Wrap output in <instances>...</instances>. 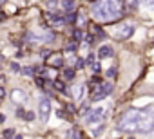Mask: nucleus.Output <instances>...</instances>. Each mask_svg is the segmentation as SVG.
<instances>
[{
  "label": "nucleus",
  "mask_w": 154,
  "mask_h": 139,
  "mask_svg": "<svg viewBox=\"0 0 154 139\" xmlns=\"http://www.w3.org/2000/svg\"><path fill=\"white\" fill-rule=\"evenodd\" d=\"M4 2H6V0H0V4H4Z\"/></svg>",
  "instance_id": "nucleus-31"
},
{
  "label": "nucleus",
  "mask_w": 154,
  "mask_h": 139,
  "mask_svg": "<svg viewBox=\"0 0 154 139\" xmlns=\"http://www.w3.org/2000/svg\"><path fill=\"white\" fill-rule=\"evenodd\" d=\"M84 90H85V87H84L82 83H74V85H72V89H71V92H72V98H74V99H82V96H84Z\"/></svg>",
  "instance_id": "nucleus-9"
},
{
  "label": "nucleus",
  "mask_w": 154,
  "mask_h": 139,
  "mask_svg": "<svg viewBox=\"0 0 154 139\" xmlns=\"http://www.w3.org/2000/svg\"><path fill=\"white\" fill-rule=\"evenodd\" d=\"M141 2H143V0H125V4H127L131 9H136V7H140V6H141Z\"/></svg>",
  "instance_id": "nucleus-11"
},
{
  "label": "nucleus",
  "mask_w": 154,
  "mask_h": 139,
  "mask_svg": "<svg viewBox=\"0 0 154 139\" xmlns=\"http://www.w3.org/2000/svg\"><path fill=\"white\" fill-rule=\"evenodd\" d=\"M76 16H78V15H76L74 11H71V13L65 16V24H74V22H76Z\"/></svg>",
  "instance_id": "nucleus-14"
},
{
  "label": "nucleus",
  "mask_w": 154,
  "mask_h": 139,
  "mask_svg": "<svg viewBox=\"0 0 154 139\" xmlns=\"http://www.w3.org/2000/svg\"><path fill=\"white\" fill-rule=\"evenodd\" d=\"M118 130L125 134H149L154 130V105L129 108L118 119Z\"/></svg>",
  "instance_id": "nucleus-1"
},
{
  "label": "nucleus",
  "mask_w": 154,
  "mask_h": 139,
  "mask_svg": "<svg viewBox=\"0 0 154 139\" xmlns=\"http://www.w3.org/2000/svg\"><path fill=\"white\" fill-rule=\"evenodd\" d=\"M9 67H11V71H15V72H18V71H22V69L18 67V63H15V61H13V63H11Z\"/></svg>",
  "instance_id": "nucleus-22"
},
{
  "label": "nucleus",
  "mask_w": 154,
  "mask_h": 139,
  "mask_svg": "<svg viewBox=\"0 0 154 139\" xmlns=\"http://www.w3.org/2000/svg\"><path fill=\"white\" fill-rule=\"evenodd\" d=\"M76 47H78V42H76V40H72V42H69V43L65 45V49H67L69 52H72V51H76Z\"/></svg>",
  "instance_id": "nucleus-16"
},
{
  "label": "nucleus",
  "mask_w": 154,
  "mask_h": 139,
  "mask_svg": "<svg viewBox=\"0 0 154 139\" xmlns=\"http://www.w3.org/2000/svg\"><path fill=\"white\" fill-rule=\"evenodd\" d=\"M26 119H27V121H33V119H35V114H33V112H26Z\"/></svg>",
  "instance_id": "nucleus-24"
},
{
  "label": "nucleus",
  "mask_w": 154,
  "mask_h": 139,
  "mask_svg": "<svg viewBox=\"0 0 154 139\" xmlns=\"http://www.w3.org/2000/svg\"><path fill=\"white\" fill-rule=\"evenodd\" d=\"M112 54H114V49L111 47V45H102L100 49H98V56L103 60V58H112Z\"/></svg>",
  "instance_id": "nucleus-8"
},
{
  "label": "nucleus",
  "mask_w": 154,
  "mask_h": 139,
  "mask_svg": "<svg viewBox=\"0 0 154 139\" xmlns=\"http://www.w3.org/2000/svg\"><path fill=\"white\" fill-rule=\"evenodd\" d=\"M67 137H69V139H80V132H78V128H71V130L67 132Z\"/></svg>",
  "instance_id": "nucleus-13"
},
{
  "label": "nucleus",
  "mask_w": 154,
  "mask_h": 139,
  "mask_svg": "<svg viewBox=\"0 0 154 139\" xmlns=\"http://www.w3.org/2000/svg\"><path fill=\"white\" fill-rule=\"evenodd\" d=\"M53 89H56V90L62 92V90H65V83H63L62 80H54V81H53Z\"/></svg>",
  "instance_id": "nucleus-12"
},
{
  "label": "nucleus",
  "mask_w": 154,
  "mask_h": 139,
  "mask_svg": "<svg viewBox=\"0 0 154 139\" xmlns=\"http://www.w3.org/2000/svg\"><path fill=\"white\" fill-rule=\"evenodd\" d=\"M132 33H134V24L123 22V24H118V27L114 29V38L116 40H127V38H131Z\"/></svg>",
  "instance_id": "nucleus-4"
},
{
  "label": "nucleus",
  "mask_w": 154,
  "mask_h": 139,
  "mask_svg": "<svg viewBox=\"0 0 154 139\" xmlns=\"http://www.w3.org/2000/svg\"><path fill=\"white\" fill-rule=\"evenodd\" d=\"M125 6L122 0H98L91 7V15L100 22H112L120 16H123Z\"/></svg>",
  "instance_id": "nucleus-2"
},
{
  "label": "nucleus",
  "mask_w": 154,
  "mask_h": 139,
  "mask_svg": "<svg viewBox=\"0 0 154 139\" xmlns=\"http://www.w3.org/2000/svg\"><path fill=\"white\" fill-rule=\"evenodd\" d=\"M35 74H38V76H47V71H45V67H35Z\"/></svg>",
  "instance_id": "nucleus-17"
},
{
  "label": "nucleus",
  "mask_w": 154,
  "mask_h": 139,
  "mask_svg": "<svg viewBox=\"0 0 154 139\" xmlns=\"http://www.w3.org/2000/svg\"><path fill=\"white\" fill-rule=\"evenodd\" d=\"M49 112H51V103H49V99H47V98L40 99V103H38V116H40V119H42L44 123L49 119Z\"/></svg>",
  "instance_id": "nucleus-6"
},
{
  "label": "nucleus",
  "mask_w": 154,
  "mask_h": 139,
  "mask_svg": "<svg viewBox=\"0 0 154 139\" xmlns=\"http://www.w3.org/2000/svg\"><path fill=\"white\" fill-rule=\"evenodd\" d=\"M84 65H85L84 60H76V67H74V69H84Z\"/></svg>",
  "instance_id": "nucleus-23"
},
{
  "label": "nucleus",
  "mask_w": 154,
  "mask_h": 139,
  "mask_svg": "<svg viewBox=\"0 0 154 139\" xmlns=\"http://www.w3.org/2000/svg\"><path fill=\"white\" fill-rule=\"evenodd\" d=\"M40 54H42V58H44V60H47V58L51 56V51H49V49H44V51H42Z\"/></svg>",
  "instance_id": "nucleus-21"
},
{
  "label": "nucleus",
  "mask_w": 154,
  "mask_h": 139,
  "mask_svg": "<svg viewBox=\"0 0 154 139\" xmlns=\"http://www.w3.org/2000/svg\"><path fill=\"white\" fill-rule=\"evenodd\" d=\"M67 110H69V112H74V107H72V105L69 103V105H67Z\"/></svg>",
  "instance_id": "nucleus-28"
},
{
  "label": "nucleus",
  "mask_w": 154,
  "mask_h": 139,
  "mask_svg": "<svg viewBox=\"0 0 154 139\" xmlns=\"http://www.w3.org/2000/svg\"><path fill=\"white\" fill-rule=\"evenodd\" d=\"M45 63L53 69H62L63 67V56L60 52H51V56L45 60Z\"/></svg>",
  "instance_id": "nucleus-7"
},
{
  "label": "nucleus",
  "mask_w": 154,
  "mask_h": 139,
  "mask_svg": "<svg viewBox=\"0 0 154 139\" xmlns=\"http://www.w3.org/2000/svg\"><path fill=\"white\" fill-rule=\"evenodd\" d=\"M17 116H18V117H22V116H26V112H24L22 108H18V112H17Z\"/></svg>",
  "instance_id": "nucleus-27"
},
{
  "label": "nucleus",
  "mask_w": 154,
  "mask_h": 139,
  "mask_svg": "<svg viewBox=\"0 0 154 139\" xmlns=\"http://www.w3.org/2000/svg\"><path fill=\"white\" fill-rule=\"evenodd\" d=\"M63 78L65 80H72L74 78V69H65V71H63Z\"/></svg>",
  "instance_id": "nucleus-15"
},
{
  "label": "nucleus",
  "mask_w": 154,
  "mask_h": 139,
  "mask_svg": "<svg viewBox=\"0 0 154 139\" xmlns=\"http://www.w3.org/2000/svg\"><path fill=\"white\" fill-rule=\"evenodd\" d=\"M4 137H6V139H13V137H15V130H13V128H8V130L4 132Z\"/></svg>",
  "instance_id": "nucleus-20"
},
{
  "label": "nucleus",
  "mask_w": 154,
  "mask_h": 139,
  "mask_svg": "<svg viewBox=\"0 0 154 139\" xmlns=\"http://www.w3.org/2000/svg\"><path fill=\"white\" fill-rule=\"evenodd\" d=\"M13 139H24V137H22V135H15Z\"/></svg>",
  "instance_id": "nucleus-29"
},
{
  "label": "nucleus",
  "mask_w": 154,
  "mask_h": 139,
  "mask_svg": "<svg viewBox=\"0 0 154 139\" xmlns=\"http://www.w3.org/2000/svg\"><path fill=\"white\" fill-rule=\"evenodd\" d=\"M4 96H6V90H4L2 87H0V99H4Z\"/></svg>",
  "instance_id": "nucleus-26"
},
{
  "label": "nucleus",
  "mask_w": 154,
  "mask_h": 139,
  "mask_svg": "<svg viewBox=\"0 0 154 139\" xmlns=\"http://www.w3.org/2000/svg\"><path fill=\"white\" fill-rule=\"evenodd\" d=\"M4 119H6V117H4V116H0V123H4Z\"/></svg>",
  "instance_id": "nucleus-30"
},
{
  "label": "nucleus",
  "mask_w": 154,
  "mask_h": 139,
  "mask_svg": "<svg viewBox=\"0 0 154 139\" xmlns=\"http://www.w3.org/2000/svg\"><path fill=\"white\" fill-rule=\"evenodd\" d=\"M63 9H65L67 13L74 11V0H63Z\"/></svg>",
  "instance_id": "nucleus-10"
},
{
  "label": "nucleus",
  "mask_w": 154,
  "mask_h": 139,
  "mask_svg": "<svg viewBox=\"0 0 154 139\" xmlns=\"http://www.w3.org/2000/svg\"><path fill=\"white\" fill-rule=\"evenodd\" d=\"M105 117H107V110H105V108H94V110H91V114L87 116V123H89V125H96V123H102Z\"/></svg>",
  "instance_id": "nucleus-5"
},
{
  "label": "nucleus",
  "mask_w": 154,
  "mask_h": 139,
  "mask_svg": "<svg viewBox=\"0 0 154 139\" xmlns=\"http://www.w3.org/2000/svg\"><path fill=\"white\" fill-rule=\"evenodd\" d=\"M112 90V83L111 81H102L98 85L93 87V92H91V101H100L103 99L105 96H109Z\"/></svg>",
  "instance_id": "nucleus-3"
},
{
  "label": "nucleus",
  "mask_w": 154,
  "mask_h": 139,
  "mask_svg": "<svg viewBox=\"0 0 154 139\" xmlns=\"http://www.w3.org/2000/svg\"><path fill=\"white\" fill-rule=\"evenodd\" d=\"M72 36H74V40H76V42H80V40L84 38V33H82L80 29H76V31L72 33Z\"/></svg>",
  "instance_id": "nucleus-19"
},
{
  "label": "nucleus",
  "mask_w": 154,
  "mask_h": 139,
  "mask_svg": "<svg viewBox=\"0 0 154 139\" xmlns=\"http://www.w3.org/2000/svg\"><path fill=\"white\" fill-rule=\"evenodd\" d=\"M22 74H26V76H33V74H35V67H26V69H22Z\"/></svg>",
  "instance_id": "nucleus-18"
},
{
  "label": "nucleus",
  "mask_w": 154,
  "mask_h": 139,
  "mask_svg": "<svg viewBox=\"0 0 154 139\" xmlns=\"http://www.w3.org/2000/svg\"><path fill=\"white\" fill-rule=\"evenodd\" d=\"M114 72H116V69H114V67H112V69H109V71H107V74H109V76H114Z\"/></svg>",
  "instance_id": "nucleus-25"
}]
</instances>
